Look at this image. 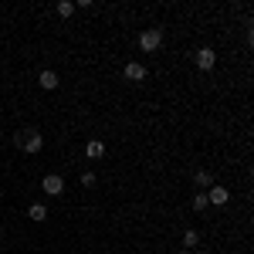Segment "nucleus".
I'll use <instances>...</instances> for the list:
<instances>
[{
  "instance_id": "obj_1",
  "label": "nucleus",
  "mask_w": 254,
  "mask_h": 254,
  "mask_svg": "<svg viewBox=\"0 0 254 254\" xmlns=\"http://www.w3.org/2000/svg\"><path fill=\"white\" fill-rule=\"evenodd\" d=\"M17 146L24 149V153H41L44 149V136H41L38 129H24V132H17Z\"/></svg>"
},
{
  "instance_id": "obj_2",
  "label": "nucleus",
  "mask_w": 254,
  "mask_h": 254,
  "mask_svg": "<svg viewBox=\"0 0 254 254\" xmlns=\"http://www.w3.org/2000/svg\"><path fill=\"white\" fill-rule=\"evenodd\" d=\"M159 44H163V31H159V27H146V31L139 34V51H146V55H153Z\"/></svg>"
},
{
  "instance_id": "obj_3",
  "label": "nucleus",
  "mask_w": 254,
  "mask_h": 254,
  "mask_svg": "<svg viewBox=\"0 0 254 254\" xmlns=\"http://www.w3.org/2000/svg\"><path fill=\"white\" fill-rule=\"evenodd\" d=\"M41 187H44V193H48V196H61V193H64V176H58V173H48Z\"/></svg>"
},
{
  "instance_id": "obj_4",
  "label": "nucleus",
  "mask_w": 254,
  "mask_h": 254,
  "mask_svg": "<svg viewBox=\"0 0 254 254\" xmlns=\"http://www.w3.org/2000/svg\"><path fill=\"white\" fill-rule=\"evenodd\" d=\"M214 64H217V51L214 48H200V51H196V68H200V71H210Z\"/></svg>"
},
{
  "instance_id": "obj_5",
  "label": "nucleus",
  "mask_w": 254,
  "mask_h": 254,
  "mask_svg": "<svg viewBox=\"0 0 254 254\" xmlns=\"http://www.w3.org/2000/svg\"><path fill=\"white\" fill-rule=\"evenodd\" d=\"M122 75H126V81H142V78H146V64H139V61H126Z\"/></svg>"
},
{
  "instance_id": "obj_6",
  "label": "nucleus",
  "mask_w": 254,
  "mask_h": 254,
  "mask_svg": "<svg viewBox=\"0 0 254 254\" xmlns=\"http://www.w3.org/2000/svg\"><path fill=\"white\" fill-rule=\"evenodd\" d=\"M207 193V203H214V207H224L227 200H231V193L224 190V187H210V190H203Z\"/></svg>"
},
{
  "instance_id": "obj_7",
  "label": "nucleus",
  "mask_w": 254,
  "mask_h": 254,
  "mask_svg": "<svg viewBox=\"0 0 254 254\" xmlns=\"http://www.w3.org/2000/svg\"><path fill=\"white\" fill-rule=\"evenodd\" d=\"M38 85L44 88V92H55L61 81H58V75H55V71H41V75H38Z\"/></svg>"
},
{
  "instance_id": "obj_8",
  "label": "nucleus",
  "mask_w": 254,
  "mask_h": 254,
  "mask_svg": "<svg viewBox=\"0 0 254 254\" xmlns=\"http://www.w3.org/2000/svg\"><path fill=\"white\" fill-rule=\"evenodd\" d=\"M85 156L88 159H102L105 156V142H102V139H92V142L85 146Z\"/></svg>"
},
{
  "instance_id": "obj_9",
  "label": "nucleus",
  "mask_w": 254,
  "mask_h": 254,
  "mask_svg": "<svg viewBox=\"0 0 254 254\" xmlns=\"http://www.w3.org/2000/svg\"><path fill=\"white\" fill-rule=\"evenodd\" d=\"M27 217H31L34 224H44V220H48V207H44V203H31V207H27Z\"/></svg>"
},
{
  "instance_id": "obj_10",
  "label": "nucleus",
  "mask_w": 254,
  "mask_h": 254,
  "mask_svg": "<svg viewBox=\"0 0 254 254\" xmlns=\"http://www.w3.org/2000/svg\"><path fill=\"white\" fill-rule=\"evenodd\" d=\"M196 244H200V234H196V231H187V234H183V251H190Z\"/></svg>"
},
{
  "instance_id": "obj_11",
  "label": "nucleus",
  "mask_w": 254,
  "mask_h": 254,
  "mask_svg": "<svg viewBox=\"0 0 254 254\" xmlns=\"http://www.w3.org/2000/svg\"><path fill=\"white\" fill-rule=\"evenodd\" d=\"M193 183H196V187H210V183H214V176L207 173V170H196V176H193Z\"/></svg>"
},
{
  "instance_id": "obj_12",
  "label": "nucleus",
  "mask_w": 254,
  "mask_h": 254,
  "mask_svg": "<svg viewBox=\"0 0 254 254\" xmlns=\"http://www.w3.org/2000/svg\"><path fill=\"white\" fill-rule=\"evenodd\" d=\"M58 14H61V17H71V14H75V3H71V0H61V3H58Z\"/></svg>"
},
{
  "instance_id": "obj_13",
  "label": "nucleus",
  "mask_w": 254,
  "mask_h": 254,
  "mask_svg": "<svg viewBox=\"0 0 254 254\" xmlns=\"http://www.w3.org/2000/svg\"><path fill=\"white\" fill-rule=\"evenodd\" d=\"M193 210H196V214H200V210H207V193H203V190L193 196Z\"/></svg>"
},
{
  "instance_id": "obj_14",
  "label": "nucleus",
  "mask_w": 254,
  "mask_h": 254,
  "mask_svg": "<svg viewBox=\"0 0 254 254\" xmlns=\"http://www.w3.org/2000/svg\"><path fill=\"white\" fill-rule=\"evenodd\" d=\"M81 187H95V173H81Z\"/></svg>"
},
{
  "instance_id": "obj_15",
  "label": "nucleus",
  "mask_w": 254,
  "mask_h": 254,
  "mask_svg": "<svg viewBox=\"0 0 254 254\" xmlns=\"http://www.w3.org/2000/svg\"><path fill=\"white\" fill-rule=\"evenodd\" d=\"M176 254H190V251H176Z\"/></svg>"
}]
</instances>
